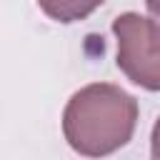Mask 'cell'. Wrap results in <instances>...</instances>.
I'll return each mask as SVG.
<instances>
[{
    "mask_svg": "<svg viewBox=\"0 0 160 160\" xmlns=\"http://www.w3.org/2000/svg\"><path fill=\"white\" fill-rule=\"evenodd\" d=\"M118 38V68L145 90H160V25L140 12H122L112 20Z\"/></svg>",
    "mask_w": 160,
    "mask_h": 160,
    "instance_id": "7a4b0ae2",
    "label": "cell"
},
{
    "mask_svg": "<svg viewBox=\"0 0 160 160\" xmlns=\"http://www.w3.org/2000/svg\"><path fill=\"white\" fill-rule=\"evenodd\" d=\"M150 152H152V158H160V118H158L152 135H150Z\"/></svg>",
    "mask_w": 160,
    "mask_h": 160,
    "instance_id": "277c9868",
    "label": "cell"
},
{
    "mask_svg": "<svg viewBox=\"0 0 160 160\" xmlns=\"http://www.w3.org/2000/svg\"><path fill=\"white\" fill-rule=\"evenodd\" d=\"M145 5H148V10H150V15H152L155 20H160V0H145Z\"/></svg>",
    "mask_w": 160,
    "mask_h": 160,
    "instance_id": "5b68a950",
    "label": "cell"
},
{
    "mask_svg": "<svg viewBox=\"0 0 160 160\" xmlns=\"http://www.w3.org/2000/svg\"><path fill=\"white\" fill-rule=\"evenodd\" d=\"M138 125V100L118 85L80 88L62 110V135L85 158H102L130 142Z\"/></svg>",
    "mask_w": 160,
    "mask_h": 160,
    "instance_id": "6da1fadb",
    "label": "cell"
},
{
    "mask_svg": "<svg viewBox=\"0 0 160 160\" xmlns=\"http://www.w3.org/2000/svg\"><path fill=\"white\" fill-rule=\"evenodd\" d=\"M40 10L58 22H78L92 15L102 0H38Z\"/></svg>",
    "mask_w": 160,
    "mask_h": 160,
    "instance_id": "3957f363",
    "label": "cell"
}]
</instances>
